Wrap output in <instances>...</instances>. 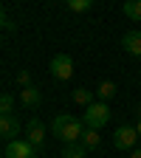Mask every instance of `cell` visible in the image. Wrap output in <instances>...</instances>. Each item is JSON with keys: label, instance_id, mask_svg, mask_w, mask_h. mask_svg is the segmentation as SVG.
Segmentation results:
<instances>
[{"label": "cell", "instance_id": "7a4b0ae2", "mask_svg": "<svg viewBox=\"0 0 141 158\" xmlns=\"http://www.w3.org/2000/svg\"><path fill=\"white\" fill-rule=\"evenodd\" d=\"M110 107H107V102H93L90 107H85V127H90V130H102L107 122H110Z\"/></svg>", "mask_w": 141, "mask_h": 158}, {"label": "cell", "instance_id": "ba28073f", "mask_svg": "<svg viewBox=\"0 0 141 158\" xmlns=\"http://www.w3.org/2000/svg\"><path fill=\"white\" fill-rule=\"evenodd\" d=\"M39 102H43V93H39V88H23L20 90V105H23L26 110H37L39 107Z\"/></svg>", "mask_w": 141, "mask_h": 158}, {"label": "cell", "instance_id": "8992f818", "mask_svg": "<svg viewBox=\"0 0 141 158\" xmlns=\"http://www.w3.org/2000/svg\"><path fill=\"white\" fill-rule=\"evenodd\" d=\"M26 141H28L31 147H43V141H45V124L39 122L37 116L26 124Z\"/></svg>", "mask_w": 141, "mask_h": 158}, {"label": "cell", "instance_id": "2e32d148", "mask_svg": "<svg viewBox=\"0 0 141 158\" xmlns=\"http://www.w3.org/2000/svg\"><path fill=\"white\" fill-rule=\"evenodd\" d=\"M93 6V0H68V9L71 11H88Z\"/></svg>", "mask_w": 141, "mask_h": 158}, {"label": "cell", "instance_id": "52a82bcc", "mask_svg": "<svg viewBox=\"0 0 141 158\" xmlns=\"http://www.w3.org/2000/svg\"><path fill=\"white\" fill-rule=\"evenodd\" d=\"M0 135H3L6 144L17 141V135H20V122H17L14 116H0Z\"/></svg>", "mask_w": 141, "mask_h": 158}, {"label": "cell", "instance_id": "6da1fadb", "mask_svg": "<svg viewBox=\"0 0 141 158\" xmlns=\"http://www.w3.org/2000/svg\"><path fill=\"white\" fill-rule=\"evenodd\" d=\"M51 133L65 144H79L82 141V133H85V122L71 116V113H59L54 118V124H51Z\"/></svg>", "mask_w": 141, "mask_h": 158}, {"label": "cell", "instance_id": "5b68a950", "mask_svg": "<svg viewBox=\"0 0 141 158\" xmlns=\"http://www.w3.org/2000/svg\"><path fill=\"white\" fill-rule=\"evenodd\" d=\"M135 138H138V130L135 127H118L113 133V147L116 150H133Z\"/></svg>", "mask_w": 141, "mask_h": 158}, {"label": "cell", "instance_id": "ac0fdd59", "mask_svg": "<svg viewBox=\"0 0 141 158\" xmlns=\"http://www.w3.org/2000/svg\"><path fill=\"white\" fill-rule=\"evenodd\" d=\"M3 28H6V31L11 28V20H9V14H6V11H3Z\"/></svg>", "mask_w": 141, "mask_h": 158}, {"label": "cell", "instance_id": "ffe728a7", "mask_svg": "<svg viewBox=\"0 0 141 158\" xmlns=\"http://www.w3.org/2000/svg\"><path fill=\"white\" fill-rule=\"evenodd\" d=\"M130 158H141V150H133V155Z\"/></svg>", "mask_w": 141, "mask_h": 158}, {"label": "cell", "instance_id": "30bf717a", "mask_svg": "<svg viewBox=\"0 0 141 158\" xmlns=\"http://www.w3.org/2000/svg\"><path fill=\"white\" fill-rule=\"evenodd\" d=\"M82 144L85 150H96L99 144H102V135H99V130H90V127H85V133H82Z\"/></svg>", "mask_w": 141, "mask_h": 158}, {"label": "cell", "instance_id": "3957f363", "mask_svg": "<svg viewBox=\"0 0 141 158\" xmlns=\"http://www.w3.org/2000/svg\"><path fill=\"white\" fill-rule=\"evenodd\" d=\"M48 71H51V76L54 79H71L73 76V59L68 56V54H56L54 59H51V65H48Z\"/></svg>", "mask_w": 141, "mask_h": 158}, {"label": "cell", "instance_id": "d6986e66", "mask_svg": "<svg viewBox=\"0 0 141 158\" xmlns=\"http://www.w3.org/2000/svg\"><path fill=\"white\" fill-rule=\"evenodd\" d=\"M135 130H138V138H141V107H138V124H135Z\"/></svg>", "mask_w": 141, "mask_h": 158}, {"label": "cell", "instance_id": "277c9868", "mask_svg": "<svg viewBox=\"0 0 141 158\" xmlns=\"http://www.w3.org/2000/svg\"><path fill=\"white\" fill-rule=\"evenodd\" d=\"M34 152H37V147H31L26 138H17V141H11V144L3 147L6 158H34Z\"/></svg>", "mask_w": 141, "mask_h": 158}, {"label": "cell", "instance_id": "9a60e30c", "mask_svg": "<svg viewBox=\"0 0 141 158\" xmlns=\"http://www.w3.org/2000/svg\"><path fill=\"white\" fill-rule=\"evenodd\" d=\"M11 110H14V96L3 93V96H0V113H3V116H14Z\"/></svg>", "mask_w": 141, "mask_h": 158}, {"label": "cell", "instance_id": "e0dca14e", "mask_svg": "<svg viewBox=\"0 0 141 158\" xmlns=\"http://www.w3.org/2000/svg\"><path fill=\"white\" fill-rule=\"evenodd\" d=\"M17 82L23 85V88H31V73H28V71H20V73H17Z\"/></svg>", "mask_w": 141, "mask_h": 158}, {"label": "cell", "instance_id": "7c38bea8", "mask_svg": "<svg viewBox=\"0 0 141 158\" xmlns=\"http://www.w3.org/2000/svg\"><path fill=\"white\" fill-rule=\"evenodd\" d=\"M73 102L90 107V105H93V90H88V88H76V90H73Z\"/></svg>", "mask_w": 141, "mask_h": 158}, {"label": "cell", "instance_id": "4fadbf2b", "mask_svg": "<svg viewBox=\"0 0 141 158\" xmlns=\"http://www.w3.org/2000/svg\"><path fill=\"white\" fill-rule=\"evenodd\" d=\"M96 96L102 99V102H107V99H113V96H116V85H113V82H102V85L96 88Z\"/></svg>", "mask_w": 141, "mask_h": 158}, {"label": "cell", "instance_id": "5bb4252c", "mask_svg": "<svg viewBox=\"0 0 141 158\" xmlns=\"http://www.w3.org/2000/svg\"><path fill=\"white\" fill-rule=\"evenodd\" d=\"M85 155H88V150L82 144H68L62 150V158H85Z\"/></svg>", "mask_w": 141, "mask_h": 158}, {"label": "cell", "instance_id": "9c48e42d", "mask_svg": "<svg viewBox=\"0 0 141 158\" xmlns=\"http://www.w3.org/2000/svg\"><path fill=\"white\" fill-rule=\"evenodd\" d=\"M122 45H124L127 54L141 56V31H127V34L122 37Z\"/></svg>", "mask_w": 141, "mask_h": 158}, {"label": "cell", "instance_id": "8fae6325", "mask_svg": "<svg viewBox=\"0 0 141 158\" xmlns=\"http://www.w3.org/2000/svg\"><path fill=\"white\" fill-rule=\"evenodd\" d=\"M122 9H124V14H127L130 20L141 23V0H127V3H124Z\"/></svg>", "mask_w": 141, "mask_h": 158}]
</instances>
